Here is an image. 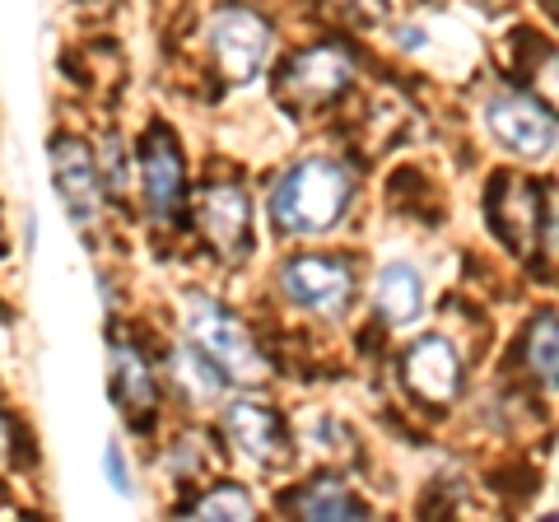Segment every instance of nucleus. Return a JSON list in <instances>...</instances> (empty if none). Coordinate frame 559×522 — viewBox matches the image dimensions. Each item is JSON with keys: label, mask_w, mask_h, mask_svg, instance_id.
<instances>
[{"label": "nucleus", "mask_w": 559, "mask_h": 522, "mask_svg": "<svg viewBox=\"0 0 559 522\" xmlns=\"http://www.w3.org/2000/svg\"><path fill=\"white\" fill-rule=\"evenodd\" d=\"M187 513L191 518H242V522H248V518H257V499L242 490V485L224 481V485H215V490H205Z\"/></svg>", "instance_id": "nucleus-17"}, {"label": "nucleus", "mask_w": 559, "mask_h": 522, "mask_svg": "<svg viewBox=\"0 0 559 522\" xmlns=\"http://www.w3.org/2000/svg\"><path fill=\"white\" fill-rule=\"evenodd\" d=\"M98 164L84 141L75 135H57L51 141V187H57L61 205L75 220V229H90L98 224V211H103V187H98Z\"/></svg>", "instance_id": "nucleus-8"}, {"label": "nucleus", "mask_w": 559, "mask_h": 522, "mask_svg": "<svg viewBox=\"0 0 559 522\" xmlns=\"http://www.w3.org/2000/svg\"><path fill=\"white\" fill-rule=\"evenodd\" d=\"M495 229L518 257H532V238L540 229V191L527 178H499L495 187Z\"/></svg>", "instance_id": "nucleus-12"}, {"label": "nucleus", "mask_w": 559, "mask_h": 522, "mask_svg": "<svg viewBox=\"0 0 559 522\" xmlns=\"http://www.w3.org/2000/svg\"><path fill=\"white\" fill-rule=\"evenodd\" d=\"M103 472H108V481H112L117 495H131V472H127V462H121V448H117V443L103 448Z\"/></svg>", "instance_id": "nucleus-19"}, {"label": "nucleus", "mask_w": 559, "mask_h": 522, "mask_svg": "<svg viewBox=\"0 0 559 522\" xmlns=\"http://www.w3.org/2000/svg\"><path fill=\"white\" fill-rule=\"evenodd\" d=\"M197 220H201V238L224 261H242L252 252V201H248V191H242L238 182L201 187Z\"/></svg>", "instance_id": "nucleus-7"}, {"label": "nucleus", "mask_w": 559, "mask_h": 522, "mask_svg": "<svg viewBox=\"0 0 559 522\" xmlns=\"http://www.w3.org/2000/svg\"><path fill=\"white\" fill-rule=\"evenodd\" d=\"M349 197H355V173L341 159H304L275 182L271 220L289 238H318L341 224Z\"/></svg>", "instance_id": "nucleus-1"}, {"label": "nucleus", "mask_w": 559, "mask_h": 522, "mask_svg": "<svg viewBox=\"0 0 559 522\" xmlns=\"http://www.w3.org/2000/svg\"><path fill=\"white\" fill-rule=\"evenodd\" d=\"M527 373L546 392H555V318L550 312L546 318H536L532 332H527Z\"/></svg>", "instance_id": "nucleus-18"}, {"label": "nucleus", "mask_w": 559, "mask_h": 522, "mask_svg": "<svg viewBox=\"0 0 559 522\" xmlns=\"http://www.w3.org/2000/svg\"><path fill=\"white\" fill-rule=\"evenodd\" d=\"M0 452H5V429H0Z\"/></svg>", "instance_id": "nucleus-20"}, {"label": "nucleus", "mask_w": 559, "mask_h": 522, "mask_svg": "<svg viewBox=\"0 0 559 522\" xmlns=\"http://www.w3.org/2000/svg\"><path fill=\"white\" fill-rule=\"evenodd\" d=\"M140 178H145L150 215L159 224H178L187 205V173H182V154L168 131L145 135V145H140Z\"/></svg>", "instance_id": "nucleus-9"}, {"label": "nucleus", "mask_w": 559, "mask_h": 522, "mask_svg": "<svg viewBox=\"0 0 559 522\" xmlns=\"http://www.w3.org/2000/svg\"><path fill=\"white\" fill-rule=\"evenodd\" d=\"M355 266L336 252H304L285 261V271H280V289L289 294V304L312 312V318L345 312V304L355 299Z\"/></svg>", "instance_id": "nucleus-4"}, {"label": "nucleus", "mask_w": 559, "mask_h": 522, "mask_svg": "<svg viewBox=\"0 0 559 522\" xmlns=\"http://www.w3.org/2000/svg\"><path fill=\"white\" fill-rule=\"evenodd\" d=\"M210 57H215L219 75L229 84H248L257 80V71L266 66V51H271V24L252 10H219L210 20Z\"/></svg>", "instance_id": "nucleus-5"}, {"label": "nucleus", "mask_w": 559, "mask_h": 522, "mask_svg": "<svg viewBox=\"0 0 559 522\" xmlns=\"http://www.w3.org/2000/svg\"><path fill=\"white\" fill-rule=\"evenodd\" d=\"M495 141L518 159H546L555 150V112L527 94H495L485 108Z\"/></svg>", "instance_id": "nucleus-6"}, {"label": "nucleus", "mask_w": 559, "mask_h": 522, "mask_svg": "<svg viewBox=\"0 0 559 522\" xmlns=\"http://www.w3.org/2000/svg\"><path fill=\"white\" fill-rule=\"evenodd\" d=\"M187 332H191V345H197L224 378H238V382L266 378V355L257 351L248 327H242L224 304L205 299V294H191L187 299Z\"/></svg>", "instance_id": "nucleus-2"}, {"label": "nucleus", "mask_w": 559, "mask_h": 522, "mask_svg": "<svg viewBox=\"0 0 559 522\" xmlns=\"http://www.w3.org/2000/svg\"><path fill=\"white\" fill-rule=\"evenodd\" d=\"M289 513L345 522V518H364L369 509H364V499H355V490H345L341 481H308L304 490L289 495Z\"/></svg>", "instance_id": "nucleus-15"}, {"label": "nucleus", "mask_w": 559, "mask_h": 522, "mask_svg": "<svg viewBox=\"0 0 559 522\" xmlns=\"http://www.w3.org/2000/svg\"><path fill=\"white\" fill-rule=\"evenodd\" d=\"M224 429H229V439L238 443L242 458H252L257 466L289 462V429L266 402H252V396L229 402L224 406Z\"/></svg>", "instance_id": "nucleus-11"}, {"label": "nucleus", "mask_w": 559, "mask_h": 522, "mask_svg": "<svg viewBox=\"0 0 559 522\" xmlns=\"http://www.w3.org/2000/svg\"><path fill=\"white\" fill-rule=\"evenodd\" d=\"M401 378H406V388L419 402L448 406L462 392V359L448 336H419L406 351V359H401Z\"/></svg>", "instance_id": "nucleus-10"}, {"label": "nucleus", "mask_w": 559, "mask_h": 522, "mask_svg": "<svg viewBox=\"0 0 559 522\" xmlns=\"http://www.w3.org/2000/svg\"><path fill=\"white\" fill-rule=\"evenodd\" d=\"M112 392H117V406L121 415L145 429L154 420V402H159V392H154V378L145 369V355L135 351V345H112Z\"/></svg>", "instance_id": "nucleus-13"}, {"label": "nucleus", "mask_w": 559, "mask_h": 522, "mask_svg": "<svg viewBox=\"0 0 559 522\" xmlns=\"http://www.w3.org/2000/svg\"><path fill=\"white\" fill-rule=\"evenodd\" d=\"M373 308L388 327H406L425 312V281L419 271L406 266V261H392V266L378 271V285H373Z\"/></svg>", "instance_id": "nucleus-14"}, {"label": "nucleus", "mask_w": 559, "mask_h": 522, "mask_svg": "<svg viewBox=\"0 0 559 522\" xmlns=\"http://www.w3.org/2000/svg\"><path fill=\"white\" fill-rule=\"evenodd\" d=\"M355 84V57L341 43H318L299 51L285 71L275 75V94L289 103L294 112H312L326 108L331 98H341Z\"/></svg>", "instance_id": "nucleus-3"}, {"label": "nucleus", "mask_w": 559, "mask_h": 522, "mask_svg": "<svg viewBox=\"0 0 559 522\" xmlns=\"http://www.w3.org/2000/svg\"><path fill=\"white\" fill-rule=\"evenodd\" d=\"M173 382L182 388V396L191 406H210V402H219V392H224V373L197 351V345H182V351L173 355Z\"/></svg>", "instance_id": "nucleus-16"}]
</instances>
